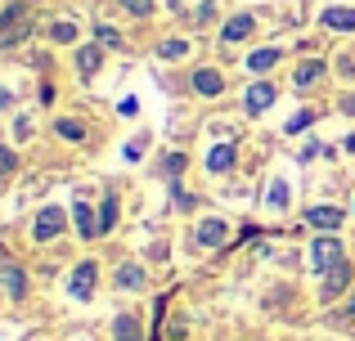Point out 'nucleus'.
<instances>
[{
  "mask_svg": "<svg viewBox=\"0 0 355 341\" xmlns=\"http://www.w3.org/2000/svg\"><path fill=\"white\" fill-rule=\"evenodd\" d=\"M32 36V5H9L5 14H0V50H14L18 41H27Z\"/></svg>",
  "mask_w": 355,
  "mask_h": 341,
  "instance_id": "obj_1",
  "label": "nucleus"
},
{
  "mask_svg": "<svg viewBox=\"0 0 355 341\" xmlns=\"http://www.w3.org/2000/svg\"><path fill=\"white\" fill-rule=\"evenodd\" d=\"M63 225H68V216H63L59 207H45L41 216H36V225H32V238L36 243H50V238L63 234Z\"/></svg>",
  "mask_w": 355,
  "mask_h": 341,
  "instance_id": "obj_2",
  "label": "nucleus"
},
{
  "mask_svg": "<svg viewBox=\"0 0 355 341\" xmlns=\"http://www.w3.org/2000/svg\"><path fill=\"white\" fill-rule=\"evenodd\" d=\"M342 261H347V256H342L338 238H320V243L311 247V265H315V270H324V274H329L333 265H342Z\"/></svg>",
  "mask_w": 355,
  "mask_h": 341,
  "instance_id": "obj_3",
  "label": "nucleus"
},
{
  "mask_svg": "<svg viewBox=\"0 0 355 341\" xmlns=\"http://www.w3.org/2000/svg\"><path fill=\"white\" fill-rule=\"evenodd\" d=\"M347 288H351V265L342 261V265H333V270L324 274V301H338Z\"/></svg>",
  "mask_w": 355,
  "mask_h": 341,
  "instance_id": "obj_4",
  "label": "nucleus"
},
{
  "mask_svg": "<svg viewBox=\"0 0 355 341\" xmlns=\"http://www.w3.org/2000/svg\"><path fill=\"white\" fill-rule=\"evenodd\" d=\"M95 261H81L77 265V274H72V297L77 301H90V292H95Z\"/></svg>",
  "mask_w": 355,
  "mask_h": 341,
  "instance_id": "obj_5",
  "label": "nucleus"
},
{
  "mask_svg": "<svg viewBox=\"0 0 355 341\" xmlns=\"http://www.w3.org/2000/svg\"><path fill=\"white\" fill-rule=\"evenodd\" d=\"M225 238H230V225H225V220L207 216V220H202V225H198V243H202V247H220V243H225Z\"/></svg>",
  "mask_w": 355,
  "mask_h": 341,
  "instance_id": "obj_6",
  "label": "nucleus"
},
{
  "mask_svg": "<svg viewBox=\"0 0 355 341\" xmlns=\"http://www.w3.org/2000/svg\"><path fill=\"white\" fill-rule=\"evenodd\" d=\"M324 72H329V63H320V59H306V63H302V68H297V72H293V86H297V90H311V86H315V81H320V77H324Z\"/></svg>",
  "mask_w": 355,
  "mask_h": 341,
  "instance_id": "obj_7",
  "label": "nucleus"
},
{
  "mask_svg": "<svg viewBox=\"0 0 355 341\" xmlns=\"http://www.w3.org/2000/svg\"><path fill=\"white\" fill-rule=\"evenodd\" d=\"M270 104H275V86H270V81H257V86L248 90V113L257 117V113H266Z\"/></svg>",
  "mask_w": 355,
  "mask_h": 341,
  "instance_id": "obj_8",
  "label": "nucleus"
},
{
  "mask_svg": "<svg viewBox=\"0 0 355 341\" xmlns=\"http://www.w3.org/2000/svg\"><path fill=\"white\" fill-rule=\"evenodd\" d=\"M193 90L211 99V95H220V90H225V81H220L216 68H198V72H193Z\"/></svg>",
  "mask_w": 355,
  "mask_h": 341,
  "instance_id": "obj_9",
  "label": "nucleus"
},
{
  "mask_svg": "<svg viewBox=\"0 0 355 341\" xmlns=\"http://www.w3.org/2000/svg\"><path fill=\"white\" fill-rule=\"evenodd\" d=\"M99 63H104V45H81V50H77V68H81V77H95Z\"/></svg>",
  "mask_w": 355,
  "mask_h": 341,
  "instance_id": "obj_10",
  "label": "nucleus"
},
{
  "mask_svg": "<svg viewBox=\"0 0 355 341\" xmlns=\"http://www.w3.org/2000/svg\"><path fill=\"white\" fill-rule=\"evenodd\" d=\"M0 288H5L14 301H23V292H27V279H23V270H18V265H5V270H0Z\"/></svg>",
  "mask_w": 355,
  "mask_h": 341,
  "instance_id": "obj_11",
  "label": "nucleus"
},
{
  "mask_svg": "<svg viewBox=\"0 0 355 341\" xmlns=\"http://www.w3.org/2000/svg\"><path fill=\"white\" fill-rule=\"evenodd\" d=\"M230 167H234V144H216V149L207 153V171L211 175H225Z\"/></svg>",
  "mask_w": 355,
  "mask_h": 341,
  "instance_id": "obj_12",
  "label": "nucleus"
},
{
  "mask_svg": "<svg viewBox=\"0 0 355 341\" xmlns=\"http://www.w3.org/2000/svg\"><path fill=\"white\" fill-rule=\"evenodd\" d=\"M320 23L333 27V32H355V9H324Z\"/></svg>",
  "mask_w": 355,
  "mask_h": 341,
  "instance_id": "obj_13",
  "label": "nucleus"
},
{
  "mask_svg": "<svg viewBox=\"0 0 355 341\" xmlns=\"http://www.w3.org/2000/svg\"><path fill=\"white\" fill-rule=\"evenodd\" d=\"M306 220H311L315 229H338L342 225V211L338 207H311V211H306Z\"/></svg>",
  "mask_w": 355,
  "mask_h": 341,
  "instance_id": "obj_14",
  "label": "nucleus"
},
{
  "mask_svg": "<svg viewBox=\"0 0 355 341\" xmlns=\"http://www.w3.org/2000/svg\"><path fill=\"white\" fill-rule=\"evenodd\" d=\"M113 337L117 341H144V333H139V319L135 315H117L113 319Z\"/></svg>",
  "mask_w": 355,
  "mask_h": 341,
  "instance_id": "obj_15",
  "label": "nucleus"
},
{
  "mask_svg": "<svg viewBox=\"0 0 355 341\" xmlns=\"http://www.w3.org/2000/svg\"><path fill=\"white\" fill-rule=\"evenodd\" d=\"M72 216H77V234L81 238H99V220H95V211H90L86 202H77V211H72Z\"/></svg>",
  "mask_w": 355,
  "mask_h": 341,
  "instance_id": "obj_16",
  "label": "nucleus"
},
{
  "mask_svg": "<svg viewBox=\"0 0 355 341\" xmlns=\"http://www.w3.org/2000/svg\"><path fill=\"white\" fill-rule=\"evenodd\" d=\"M252 27H257V18H252V14H239V18H230V23L220 27V36H225V41H243Z\"/></svg>",
  "mask_w": 355,
  "mask_h": 341,
  "instance_id": "obj_17",
  "label": "nucleus"
},
{
  "mask_svg": "<svg viewBox=\"0 0 355 341\" xmlns=\"http://www.w3.org/2000/svg\"><path fill=\"white\" fill-rule=\"evenodd\" d=\"M279 59H284L279 50H252V54H248V68H252V72H270Z\"/></svg>",
  "mask_w": 355,
  "mask_h": 341,
  "instance_id": "obj_18",
  "label": "nucleus"
},
{
  "mask_svg": "<svg viewBox=\"0 0 355 341\" xmlns=\"http://www.w3.org/2000/svg\"><path fill=\"white\" fill-rule=\"evenodd\" d=\"M117 288H144V270H139V265H121L117 270Z\"/></svg>",
  "mask_w": 355,
  "mask_h": 341,
  "instance_id": "obj_19",
  "label": "nucleus"
},
{
  "mask_svg": "<svg viewBox=\"0 0 355 341\" xmlns=\"http://www.w3.org/2000/svg\"><path fill=\"white\" fill-rule=\"evenodd\" d=\"M113 225H117V198L108 193V198H104V207H99V234H108Z\"/></svg>",
  "mask_w": 355,
  "mask_h": 341,
  "instance_id": "obj_20",
  "label": "nucleus"
},
{
  "mask_svg": "<svg viewBox=\"0 0 355 341\" xmlns=\"http://www.w3.org/2000/svg\"><path fill=\"white\" fill-rule=\"evenodd\" d=\"M59 135H63V140H72V144H81V140H86V126H81V122H68V117H63V122H59Z\"/></svg>",
  "mask_w": 355,
  "mask_h": 341,
  "instance_id": "obj_21",
  "label": "nucleus"
},
{
  "mask_svg": "<svg viewBox=\"0 0 355 341\" xmlns=\"http://www.w3.org/2000/svg\"><path fill=\"white\" fill-rule=\"evenodd\" d=\"M50 41L72 45V41H77V27H72V23H54V27H50Z\"/></svg>",
  "mask_w": 355,
  "mask_h": 341,
  "instance_id": "obj_22",
  "label": "nucleus"
},
{
  "mask_svg": "<svg viewBox=\"0 0 355 341\" xmlns=\"http://www.w3.org/2000/svg\"><path fill=\"white\" fill-rule=\"evenodd\" d=\"M184 50H189V41H180V36H171V41H162V50H157V54H162V59H180Z\"/></svg>",
  "mask_w": 355,
  "mask_h": 341,
  "instance_id": "obj_23",
  "label": "nucleus"
},
{
  "mask_svg": "<svg viewBox=\"0 0 355 341\" xmlns=\"http://www.w3.org/2000/svg\"><path fill=\"white\" fill-rule=\"evenodd\" d=\"M270 207H275V211H284V207H288V184H284V180L270 184Z\"/></svg>",
  "mask_w": 355,
  "mask_h": 341,
  "instance_id": "obj_24",
  "label": "nucleus"
},
{
  "mask_svg": "<svg viewBox=\"0 0 355 341\" xmlns=\"http://www.w3.org/2000/svg\"><path fill=\"white\" fill-rule=\"evenodd\" d=\"M121 9L135 14V18H148V14H153V0H121Z\"/></svg>",
  "mask_w": 355,
  "mask_h": 341,
  "instance_id": "obj_25",
  "label": "nucleus"
},
{
  "mask_svg": "<svg viewBox=\"0 0 355 341\" xmlns=\"http://www.w3.org/2000/svg\"><path fill=\"white\" fill-rule=\"evenodd\" d=\"M95 36H99V45H104V50H108V45H113V50L121 45V36H117V32H113L108 23H99V27H95Z\"/></svg>",
  "mask_w": 355,
  "mask_h": 341,
  "instance_id": "obj_26",
  "label": "nucleus"
},
{
  "mask_svg": "<svg viewBox=\"0 0 355 341\" xmlns=\"http://www.w3.org/2000/svg\"><path fill=\"white\" fill-rule=\"evenodd\" d=\"M315 122V113H311V108H306V113H297L293 117V122H288V135H297V131H306V126H311Z\"/></svg>",
  "mask_w": 355,
  "mask_h": 341,
  "instance_id": "obj_27",
  "label": "nucleus"
},
{
  "mask_svg": "<svg viewBox=\"0 0 355 341\" xmlns=\"http://www.w3.org/2000/svg\"><path fill=\"white\" fill-rule=\"evenodd\" d=\"M14 167H18L14 149H5V144H0V175H14Z\"/></svg>",
  "mask_w": 355,
  "mask_h": 341,
  "instance_id": "obj_28",
  "label": "nucleus"
},
{
  "mask_svg": "<svg viewBox=\"0 0 355 341\" xmlns=\"http://www.w3.org/2000/svg\"><path fill=\"white\" fill-rule=\"evenodd\" d=\"M180 167H184V158H180V153H171V158H166V175H175Z\"/></svg>",
  "mask_w": 355,
  "mask_h": 341,
  "instance_id": "obj_29",
  "label": "nucleus"
},
{
  "mask_svg": "<svg viewBox=\"0 0 355 341\" xmlns=\"http://www.w3.org/2000/svg\"><path fill=\"white\" fill-rule=\"evenodd\" d=\"M342 108H347V113L355 117V95H347V99H342Z\"/></svg>",
  "mask_w": 355,
  "mask_h": 341,
  "instance_id": "obj_30",
  "label": "nucleus"
},
{
  "mask_svg": "<svg viewBox=\"0 0 355 341\" xmlns=\"http://www.w3.org/2000/svg\"><path fill=\"white\" fill-rule=\"evenodd\" d=\"M0 108H9V90H0Z\"/></svg>",
  "mask_w": 355,
  "mask_h": 341,
  "instance_id": "obj_31",
  "label": "nucleus"
},
{
  "mask_svg": "<svg viewBox=\"0 0 355 341\" xmlns=\"http://www.w3.org/2000/svg\"><path fill=\"white\" fill-rule=\"evenodd\" d=\"M347 149H351V153H355V135H351V140H347Z\"/></svg>",
  "mask_w": 355,
  "mask_h": 341,
  "instance_id": "obj_32",
  "label": "nucleus"
}]
</instances>
